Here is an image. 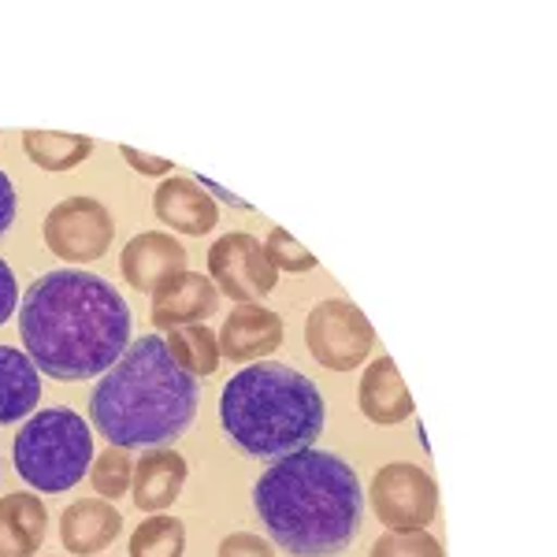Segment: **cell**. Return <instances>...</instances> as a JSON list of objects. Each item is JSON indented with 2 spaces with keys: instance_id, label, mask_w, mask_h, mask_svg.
Returning <instances> with one entry per match:
<instances>
[{
  "instance_id": "7c38bea8",
  "label": "cell",
  "mask_w": 557,
  "mask_h": 557,
  "mask_svg": "<svg viewBox=\"0 0 557 557\" xmlns=\"http://www.w3.org/2000/svg\"><path fill=\"white\" fill-rule=\"evenodd\" d=\"M215 309H220V290H215V283L205 272H190V268H186L183 275L168 278V283L152 294L149 323L157 331H175V327H186V323L209 320Z\"/></svg>"
},
{
  "instance_id": "277c9868",
  "label": "cell",
  "mask_w": 557,
  "mask_h": 557,
  "mask_svg": "<svg viewBox=\"0 0 557 557\" xmlns=\"http://www.w3.org/2000/svg\"><path fill=\"white\" fill-rule=\"evenodd\" d=\"M220 424L231 446L257 461L309 450L327 424V401L305 372L278 361L246 364L220 394Z\"/></svg>"
},
{
  "instance_id": "44dd1931",
  "label": "cell",
  "mask_w": 557,
  "mask_h": 557,
  "mask_svg": "<svg viewBox=\"0 0 557 557\" xmlns=\"http://www.w3.org/2000/svg\"><path fill=\"white\" fill-rule=\"evenodd\" d=\"M186 524L178 517L152 513L131 532V557H183Z\"/></svg>"
},
{
  "instance_id": "30bf717a",
  "label": "cell",
  "mask_w": 557,
  "mask_h": 557,
  "mask_svg": "<svg viewBox=\"0 0 557 557\" xmlns=\"http://www.w3.org/2000/svg\"><path fill=\"white\" fill-rule=\"evenodd\" d=\"M186 246L175 235H164V231H141L134 235L120 253V268L123 278H127L131 290L141 294H157L168 278L186 272Z\"/></svg>"
},
{
  "instance_id": "cb8c5ba5",
  "label": "cell",
  "mask_w": 557,
  "mask_h": 557,
  "mask_svg": "<svg viewBox=\"0 0 557 557\" xmlns=\"http://www.w3.org/2000/svg\"><path fill=\"white\" fill-rule=\"evenodd\" d=\"M368 557H443V543L431 532H386Z\"/></svg>"
},
{
  "instance_id": "8fae6325",
  "label": "cell",
  "mask_w": 557,
  "mask_h": 557,
  "mask_svg": "<svg viewBox=\"0 0 557 557\" xmlns=\"http://www.w3.org/2000/svg\"><path fill=\"white\" fill-rule=\"evenodd\" d=\"M283 335L286 327L278 312L264 309V305H235V312L223 320L215 343H220V357H227V361L257 364L283 346Z\"/></svg>"
},
{
  "instance_id": "e0dca14e",
  "label": "cell",
  "mask_w": 557,
  "mask_h": 557,
  "mask_svg": "<svg viewBox=\"0 0 557 557\" xmlns=\"http://www.w3.org/2000/svg\"><path fill=\"white\" fill-rule=\"evenodd\" d=\"M49 532V509L26 491L0 498V557H34Z\"/></svg>"
},
{
  "instance_id": "5b68a950",
  "label": "cell",
  "mask_w": 557,
  "mask_h": 557,
  "mask_svg": "<svg viewBox=\"0 0 557 557\" xmlns=\"http://www.w3.org/2000/svg\"><path fill=\"white\" fill-rule=\"evenodd\" d=\"M94 457L89 424L67 406L34 412L12 443V461L20 480L41 494H60L83 483Z\"/></svg>"
},
{
  "instance_id": "d6986e66",
  "label": "cell",
  "mask_w": 557,
  "mask_h": 557,
  "mask_svg": "<svg viewBox=\"0 0 557 557\" xmlns=\"http://www.w3.org/2000/svg\"><path fill=\"white\" fill-rule=\"evenodd\" d=\"M23 152L41 172H71L89 160L94 141L86 134H60V131H23Z\"/></svg>"
},
{
  "instance_id": "ffe728a7",
  "label": "cell",
  "mask_w": 557,
  "mask_h": 557,
  "mask_svg": "<svg viewBox=\"0 0 557 557\" xmlns=\"http://www.w3.org/2000/svg\"><path fill=\"white\" fill-rule=\"evenodd\" d=\"M164 346H168V354H172V361L183 368V372H190L194 380L212 375L223 361L220 343H215V335L205 323H186V327L168 331Z\"/></svg>"
},
{
  "instance_id": "4fadbf2b",
  "label": "cell",
  "mask_w": 557,
  "mask_h": 557,
  "mask_svg": "<svg viewBox=\"0 0 557 557\" xmlns=\"http://www.w3.org/2000/svg\"><path fill=\"white\" fill-rule=\"evenodd\" d=\"M152 212L164 227L178 231V235H209V231L220 223V209L209 197L197 178H186V175H172L157 186L152 194Z\"/></svg>"
},
{
  "instance_id": "9a60e30c",
  "label": "cell",
  "mask_w": 557,
  "mask_h": 557,
  "mask_svg": "<svg viewBox=\"0 0 557 557\" xmlns=\"http://www.w3.org/2000/svg\"><path fill=\"white\" fill-rule=\"evenodd\" d=\"M123 513L104 498H78L60 513V543L71 557H97L115 543Z\"/></svg>"
},
{
  "instance_id": "6da1fadb",
  "label": "cell",
  "mask_w": 557,
  "mask_h": 557,
  "mask_svg": "<svg viewBox=\"0 0 557 557\" xmlns=\"http://www.w3.org/2000/svg\"><path fill=\"white\" fill-rule=\"evenodd\" d=\"M134 317L123 294L86 268L38 275L20 305V338L41 375L60 383L97 380L131 346Z\"/></svg>"
},
{
  "instance_id": "7a4b0ae2",
  "label": "cell",
  "mask_w": 557,
  "mask_h": 557,
  "mask_svg": "<svg viewBox=\"0 0 557 557\" xmlns=\"http://www.w3.org/2000/svg\"><path fill=\"white\" fill-rule=\"evenodd\" d=\"M253 509L283 554L335 557L361 535L364 491L354 465L309 446L268 465L253 487Z\"/></svg>"
},
{
  "instance_id": "52a82bcc",
  "label": "cell",
  "mask_w": 557,
  "mask_h": 557,
  "mask_svg": "<svg viewBox=\"0 0 557 557\" xmlns=\"http://www.w3.org/2000/svg\"><path fill=\"white\" fill-rule=\"evenodd\" d=\"M368 502L391 532H424L438 513V483L420 465L394 461L372 475Z\"/></svg>"
},
{
  "instance_id": "5bb4252c",
  "label": "cell",
  "mask_w": 557,
  "mask_h": 557,
  "mask_svg": "<svg viewBox=\"0 0 557 557\" xmlns=\"http://www.w3.org/2000/svg\"><path fill=\"white\" fill-rule=\"evenodd\" d=\"M186 475H190V465H186L183 454L172 450V446H152V450L141 454V461H134V506L149 517L164 513L172 502H178V494L186 487Z\"/></svg>"
},
{
  "instance_id": "7402d4cb",
  "label": "cell",
  "mask_w": 557,
  "mask_h": 557,
  "mask_svg": "<svg viewBox=\"0 0 557 557\" xmlns=\"http://www.w3.org/2000/svg\"><path fill=\"white\" fill-rule=\"evenodd\" d=\"M131 480H134L131 450H120V446H108V450L97 454L94 465H89V483H94L97 498H104V502L123 498V494L131 491Z\"/></svg>"
},
{
  "instance_id": "3957f363",
  "label": "cell",
  "mask_w": 557,
  "mask_h": 557,
  "mask_svg": "<svg viewBox=\"0 0 557 557\" xmlns=\"http://www.w3.org/2000/svg\"><path fill=\"white\" fill-rule=\"evenodd\" d=\"M197 398V380L172 361L164 338L141 335L97 380L89 420L120 450H152L190 431Z\"/></svg>"
},
{
  "instance_id": "ba28073f",
  "label": "cell",
  "mask_w": 557,
  "mask_h": 557,
  "mask_svg": "<svg viewBox=\"0 0 557 557\" xmlns=\"http://www.w3.org/2000/svg\"><path fill=\"white\" fill-rule=\"evenodd\" d=\"M41 235L52 257L67 264H89L108 253L115 238V220L97 197H67L49 209Z\"/></svg>"
},
{
  "instance_id": "ac0fdd59",
  "label": "cell",
  "mask_w": 557,
  "mask_h": 557,
  "mask_svg": "<svg viewBox=\"0 0 557 557\" xmlns=\"http://www.w3.org/2000/svg\"><path fill=\"white\" fill-rule=\"evenodd\" d=\"M41 401V372L26 349L0 346V424L26 420Z\"/></svg>"
},
{
  "instance_id": "9c48e42d",
  "label": "cell",
  "mask_w": 557,
  "mask_h": 557,
  "mask_svg": "<svg viewBox=\"0 0 557 557\" xmlns=\"http://www.w3.org/2000/svg\"><path fill=\"white\" fill-rule=\"evenodd\" d=\"M205 275L215 283L220 298L227 294L235 305H260L278 286V272L264 253V242L246 231H231L212 242Z\"/></svg>"
},
{
  "instance_id": "603a6c76",
  "label": "cell",
  "mask_w": 557,
  "mask_h": 557,
  "mask_svg": "<svg viewBox=\"0 0 557 557\" xmlns=\"http://www.w3.org/2000/svg\"><path fill=\"white\" fill-rule=\"evenodd\" d=\"M264 253H268V260H272L275 272H294V275H298V272H317V264H320V260L312 257L309 249H305L286 227L268 231Z\"/></svg>"
},
{
  "instance_id": "d4e9b609",
  "label": "cell",
  "mask_w": 557,
  "mask_h": 557,
  "mask_svg": "<svg viewBox=\"0 0 557 557\" xmlns=\"http://www.w3.org/2000/svg\"><path fill=\"white\" fill-rule=\"evenodd\" d=\"M215 557H275V550H272V543L257 532H231L220 543Z\"/></svg>"
},
{
  "instance_id": "4316f807",
  "label": "cell",
  "mask_w": 557,
  "mask_h": 557,
  "mask_svg": "<svg viewBox=\"0 0 557 557\" xmlns=\"http://www.w3.org/2000/svg\"><path fill=\"white\" fill-rule=\"evenodd\" d=\"M120 157L127 160V164L138 175H168V172H172V160L149 157V152H138V149H131V146H120Z\"/></svg>"
},
{
  "instance_id": "484cf974",
  "label": "cell",
  "mask_w": 557,
  "mask_h": 557,
  "mask_svg": "<svg viewBox=\"0 0 557 557\" xmlns=\"http://www.w3.org/2000/svg\"><path fill=\"white\" fill-rule=\"evenodd\" d=\"M15 305H20V283H15V272L8 268V260H0V327L12 320Z\"/></svg>"
},
{
  "instance_id": "8992f818",
  "label": "cell",
  "mask_w": 557,
  "mask_h": 557,
  "mask_svg": "<svg viewBox=\"0 0 557 557\" xmlns=\"http://www.w3.org/2000/svg\"><path fill=\"white\" fill-rule=\"evenodd\" d=\"M305 346L312 361L331 372H354L375 349V327L349 298H327L305 320Z\"/></svg>"
},
{
  "instance_id": "83f0119b",
  "label": "cell",
  "mask_w": 557,
  "mask_h": 557,
  "mask_svg": "<svg viewBox=\"0 0 557 557\" xmlns=\"http://www.w3.org/2000/svg\"><path fill=\"white\" fill-rule=\"evenodd\" d=\"M15 223V186L8 172H0V235Z\"/></svg>"
},
{
  "instance_id": "2e32d148",
  "label": "cell",
  "mask_w": 557,
  "mask_h": 557,
  "mask_svg": "<svg viewBox=\"0 0 557 557\" xmlns=\"http://www.w3.org/2000/svg\"><path fill=\"white\" fill-rule=\"evenodd\" d=\"M357 406H361L364 420L380 428H394L401 420L412 417V394L406 380H401L398 364L391 357H375L372 364L364 368L361 383H357Z\"/></svg>"
}]
</instances>
